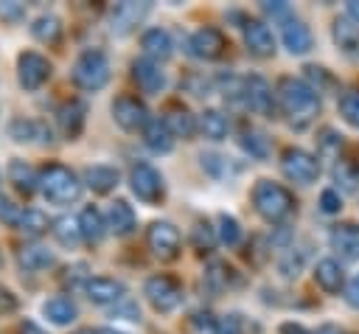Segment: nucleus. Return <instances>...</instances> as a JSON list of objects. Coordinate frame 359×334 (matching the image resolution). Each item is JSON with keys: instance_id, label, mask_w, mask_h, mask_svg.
<instances>
[{"instance_id": "obj_44", "label": "nucleus", "mask_w": 359, "mask_h": 334, "mask_svg": "<svg viewBox=\"0 0 359 334\" xmlns=\"http://www.w3.org/2000/svg\"><path fill=\"white\" fill-rule=\"evenodd\" d=\"M339 208H342V199H339V194L334 188L320 194V211L323 213H339Z\"/></svg>"}, {"instance_id": "obj_7", "label": "nucleus", "mask_w": 359, "mask_h": 334, "mask_svg": "<svg viewBox=\"0 0 359 334\" xmlns=\"http://www.w3.org/2000/svg\"><path fill=\"white\" fill-rule=\"evenodd\" d=\"M143 295H146V300L157 312H174L182 303V286L171 275H151V278H146Z\"/></svg>"}, {"instance_id": "obj_40", "label": "nucleus", "mask_w": 359, "mask_h": 334, "mask_svg": "<svg viewBox=\"0 0 359 334\" xmlns=\"http://www.w3.org/2000/svg\"><path fill=\"white\" fill-rule=\"evenodd\" d=\"M230 267L227 264H222V261H213L210 267H208V272H205V278H208V283H210V289L213 292H219V289H224L227 286V281H230Z\"/></svg>"}, {"instance_id": "obj_35", "label": "nucleus", "mask_w": 359, "mask_h": 334, "mask_svg": "<svg viewBox=\"0 0 359 334\" xmlns=\"http://www.w3.org/2000/svg\"><path fill=\"white\" fill-rule=\"evenodd\" d=\"M241 149L250 154V157H255V160H264L266 154H269V138L261 132V129H244L241 132Z\"/></svg>"}, {"instance_id": "obj_20", "label": "nucleus", "mask_w": 359, "mask_h": 334, "mask_svg": "<svg viewBox=\"0 0 359 334\" xmlns=\"http://www.w3.org/2000/svg\"><path fill=\"white\" fill-rule=\"evenodd\" d=\"M84 112H87V107H84L81 101H67V104L59 107L56 121H59V129H62V135H65L67 140H76V138L81 135Z\"/></svg>"}, {"instance_id": "obj_13", "label": "nucleus", "mask_w": 359, "mask_h": 334, "mask_svg": "<svg viewBox=\"0 0 359 334\" xmlns=\"http://www.w3.org/2000/svg\"><path fill=\"white\" fill-rule=\"evenodd\" d=\"M149 8H151V3H135V0L118 3L109 14V31L112 34H129L149 14Z\"/></svg>"}, {"instance_id": "obj_14", "label": "nucleus", "mask_w": 359, "mask_h": 334, "mask_svg": "<svg viewBox=\"0 0 359 334\" xmlns=\"http://www.w3.org/2000/svg\"><path fill=\"white\" fill-rule=\"evenodd\" d=\"M132 76H135V81H137V87L143 93L154 95V93H160L165 87V70L160 67V62H154L149 56H140V59L132 62Z\"/></svg>"}, {"instance_id": "obj_50", "label": "nucleus", "mask_w": 359, "mask_h": 334, "mask_svg": "<svg viewBox=\"0 0 359 334\" xmlns=\"http://www.w3.org/2000/svg\"><path fill=\"white\" fill-rule=\"evenodd\" d=\"M280 334H317V331H306V328L297 326V323H283V326H280Z\"/></svg>"}, {"instance_id": "obj_26", "label": "nucleus", "mask_w": 359, "mask_h": 334, "mask_svg": "<svg viewBox=\"0 0 359 334\" xmlns=\"http://www.w3.org/2000/svg\"><path fill=\"white\" fill-rule=\"evenodd\" d=\"M118 180H121V174H118L115 166H90L84 171V182L95 194H109L118 185Z\"/></svg>"}, {"instance_id": "obj_41", "label": "nucleus", "mask_w": 359, "mask_h": 334, "mask_svg": "<svg viewBox=\"0 0 359 334\" xmlns=\"http://www.w3.org/2000/svg\"><path fill=\"white\" fill-rule=\"evenodd\" d=\"M22 213H25V208H22V205L11 202L8 196H0V222H3V225L17 227V225H20V219H22Z\"/></svg>"}, {"instance_id": "obj_8", "label": "nucleus", "mask_w": 359, "mask_h": 334, "mask_svg": "<svg viewBox=\"0 0 359 334\" xmlns=\"http://www.w3.org/2000/svg\"><path fill=\"white\" fill-rule=\"evenodd\" d=\"M17 76L25 90H39L50 79V62L36 51H22L17 56Z\"/></svg>"}, {"instance_id": "obj_37", "label": "nucleus", "mask_w": 359, "mask_h": 334, "mask_svg": "<svg viewBox=\"0 0 359 334\" xmlns=\"http://www.w3.org/2000/svg\"><path fill=\"white\" fill-rule=\"evenodd\" d=\"M339 115L345 123L359 129V90H348L339 95Z\"/></svg>"}, {"instance_id": "obj_31", "label": "nucleus", "mask_w": 359, "mask_h": 334, "mask_svg": "<svg viewBox=\"0 0 359 334\" xmlns=\"http://www.w3.org/2000/svg\"><path fill=\"white\" fill-rule=\"evenodd\" d=\"M11 138L20 140V143H28L34 138L39 140H50V129L39 121H25V118H14L11 121Z\"/></svg>"}, {"instance_id": "obj_34", "label": "nucleus", "mask_w": 359, "mask_h": 334, "mask_svg": "<svg viewBox=\"0 0 359 334\" xmlns=\"http://www.w3.org/2000/svg\"><path fill=\"white\" fill-rule=\"evenodd\" d=\"M50 230L62 247H76L81 241V227H79V219H73V216H59Z\"/></svg>"}, {"instance_id": "obj_17", "label": "nucleus", "mask_w": 359, "mask_h": 334, "mask_svg": "<svg viewBox=\"0 0 359 334\" xmlns=\"http://www.w3.org/2000/svg\"><path fill=\"white\" fill-rule=\"evenodd\" d=\"M84 292H87V298H90L93 303L107 306V303H121L126 286H123L121 281H115V278L98 275V278H90V281L84 283Z\"/></svg>"}, {"instance_id": "obj_1", "label": "nucleus", "mask_w": 359, "mask_h": 334, "mask_svg": "<svg viewBox=\"0 0 359 334\" xmlns=\"http://www.w3.org/2000/svg\"><path fill=\"white\" fill-rule=\"evenodd\" d=\"M275 95H278L280 109H283L292 121H297V123L311 121V118L317 115V109H320V95H317V90H314L311 84L294 79V76H283V79L278 81V93H275Z\"/></svg>"}, {"instance_id": "obj_27", "label": "nucleus", "mask_w": 359, "mask_h": 334, "mask_svg": "<svg viewBox=\"0 0 359 334\" xmlns=\"http://www.w3.org/2000/svg\"><path fill=\"white\" fill-rule=\"evenodd\" d=\"M79 227H81V239L95 244L104 239V230H107V222L101 216V211L95 205H87L81 213H79Z\"/></svg>"}, {"instance_id": "obj_51", "label": "nucleus", "mask_w": 359, "mask_h": 334, "mask_svg": "<svg viewBox=\"0 0 359 334\" xmlns=\"http://www.w3.org/2000/svg\"><path fill=\"white\" fill-rule=\"evenodd\" d=\"M20 334H45V331H42L36 323H31V320H22V323H20Z\"/></svg>"}, {"instance_id": "obj_2", "label": "nucleus", "mask_w": 359, "mask_h": 334, "mask_svg": "<svg viewBox=\"0 0 359 334\" xmlns=\"http://www.w3.org/2000/svg\"><path fill=\"white\" fill-rule=\"evenodd\" d=\"M39 191L53 205H70L81 196V180L62 163H48L39 171Z\"/></svg>"}, {"instance_id": "obj_56", "label": "nucleus", "mask_w": 359, "mask_h": 334, "mask_svg": "<svg viewBox=\"0 0 359 334\" xmlns=\"http://www.w3.org/2000/svg\"><path fill=\"white\" fill-rule=\"evenodd\" d=\"M73 334H95V331H90V328H79V331H73Z\"/></svg>"}, {"instance_id": "obj_5", "label": "nucleus", "mask_w": 359, "mask_h": 334, "mask_svg": "<svg viewBox=\"0 0 359 334\" xmlns=\"http://www.w3.org/2000/svg\"><path fill=\"white\" fill-rule=\"evenodd\" d=\"M129 185H132V194L146 205H157L165 194L163 174L151 163H135L129 171Z\"/></svg>"}, {"instance_id": "obj_38", "label": "nucleus", "mask_w": 359, "mask_h": 334, "mask_svg": "<svg viewBox=\"0 0 359 334\" xmlns=\"http://www.w3.org/2000/svg\"><path fill=\"white\" fill-rule=\"evenodd\" d=\"M219 241L227 244V247H236V244L241 241V227H238V222H236L233 216H227V213L219 216Z\"/></svg>"}, {"instance_id": "obj_45", "label": "nucleus", "mask_w": 359, "mask_h": 334, "mask_svg": "<svg viewBox=\"0 0 359 334\" xmlns=\"http://www.w3.org/2000/svg\"><path fill=\"white\" fill-rule=\"evenodd\" d=\"M216 334H241V314H224V317H219Z\"/></svg>"}, {"instance_id": "obj_49", "label": "nucleus", "mask_w": 359, "mask_h": 334, "mask_svg": "<svg viewBox=\"0 0 359 334\" xmlns=\"http://www.w3.org/2000/svg\"><path fill=\"white\" fill-rule=\"evenodd\" d=\"M345 300H348V306L359 309V275L345 286Z\"/></svg>"}, {"instance_id": "obj_32", "label": "nucleus", "mask_w": 359, "mask_h": 334, "mask_svg": "<svg viewBox=\"0 0 359 334\" xmlns=\"http://www.w3.org/2000/svg\"><path fill=\"white\" fill-rule=\"evenodd\" d=\"M334 42L342 48V51H356L359 48V22L351 20L348 14L339 17L334 22Z\"/></svg>"}, {"instance_id": "obj_53", "label": "nucleus", "mask_w": 359, "mask_h": 334, "mask_svg": "<svg viewBox=\"0 0 359 334\" xmlns=\"http://www.w3.org/2000/svg\"><path fill=\"white\" fill-rule=\"evenodd\" d=\"M345 14L359 22V0H348V3H345Z\"/></svg>"}, {"instance_id": "obj_18", "label": "nucleus", "mask_w": 359, "mask_h": 334, "mask_svg": "<svg viewBox=\"0 0 359 334\" xmlns=\"http://www.w3.org/2000/svg\"><path fill=\"white\" fill-rule=\"evenodd\" d=\"M280 39H283V48H286L289 53H294V56L309 53L311 45H314V36H311L309 25L300 22V20H294V17L283 22V28H280Z\"/></svg>"}, {"instance_id": "obj_48", "label": "nucleus", "mask_w": 359, "mask_h": 334, "mask_svg": "<svg viewBox=\"0 0 359 334\" xmlns=\"http://www.w3.org/2000/svg\"><path fill=\"white\" fill-rule=\"evenodd\" d=\"M14 309H17V298H14L8 289L0 286V314H8V312H14Z\"/></svg>"}, {"instance_id": "obj_30", "label": "nucleus", "mask_w": 359, "mask_h": 334, "mask_svg": "<svg viewBox=\"0 0 359 334\" xmlns=\"http://www.w3.org/2000/svg\"><path fill=\"white\" fill-rule=\"evenodd\" d=\"M20 267L22 269H28V272H42V269H48V267H53V253L48 250V247H39V244H31V247H22L20 250Z\"/></svg>"}, {"instance_id": "obj_12", "label": "nucleus", "mask_w": 359, "mask_h": 334, "mask_svg": "<svg viewBox=\"0 0 359 334\" xmlns=\"http://www.w3.org/2000/svg\"><path fill=\"white\" fill-rule=\"evenodd\" d=\"M188 53L196 56V59H219L224 53V34L219 28H199L191 34L188 39Z\"/></svg>"}, {"instance_id": "obj_15", "label": "nucleus", "mask_w": 359, "mask_h": 334, "mask_svg": "<svg viewBox=\"0 0 359 334\" xmlns=\"http://www.w3.org/2000/svg\"><path fill=\"white\" fill-rule=\"evenodd\" d=\"M244 45L252 56H261V59L275 53V36L266 28V22H261V20H247L244 22Z\"/></svg>"}, {"instance_id": "obj_22", "label": "nucleus", "mask_w": 359, "mask_h": 334, "mask_svg": "<svg viewBox=\"0 0 359 334\" xmlns=\"http://www.w3.org/2000/svg\"><path fill=\"white\" fill-rule=\"evenodd\" d=\"M314 281H317V286H320L323 292L337 295V292L345 286V272H342V267H339L334 258H323V261H317V267H314Z\"/></svg>"}, {"instance_id": "obj_23", "label": "nucleus", "mask_w": 359, "mask_h": 334, "mask_svg": "<svg viewBox=\"0 0 359 334\" xmlns=\"http://www.w3.org/2000/svg\"><path fill=\"white\" fill-rule=\"evenodd\" d=\"M140 45H143V53L154 62L160 59H168L171 51H174V42H171V34L165 28H149L143 36H140Z\"/></svg>"}, {"instance_id": "obj_6", "label": "nucleus", "mask_w": 359, "mask_h": 334, "mask_svg": "<svg viewBox=\"0 0 359 334\" xmlns=\"http://www.w3.org/2000/svg\"><path fill=\"white\" fill-rule=\"evenodd\" d=\"M280 168L297 185H311L320 177V160L306 149H286L280 154Z\"/></svg>"}, {"instance_id": "obj_9", "label": "nucleus", "mask_w": 359, "mask_h": 334, "mask_svg": "<svg viewBox=\"0 0 359 334\" xmlns=\"http://www.w3.org/2000/svg\"><path fill=\"white\" fill-rule=\"evenodd\" d=\"M112 118H115V123H118L121 129H126V132L146 129V123L151 121L146 104H143L140 98H135V95H121V98H115V101H112Z\"/></svg>"}, {"instance_id": "obj_24", "label": "nucleus", "mask_w": 359, "mask_h": 334, "mask_svg": "<svg viewBox=\"0 0 359 334\" xmlns=\"http://www.w3.org/2000/svg\"><path fill=\"white\" fill-rule=\"evenodd\" d=\"M8 180H11L14 188H17L20 194H25V196H31V194L39 188V171H36L34 166H28L25 160H20V157H14V160L8 163Z\"/></svg>"}, {"instance_id": "obj_4", "label": "nucleus", "mask_w": 359, "mask_h": 334, "mask_svg": "<svg viewBox=\"0 0 359 334\" xmlns=\"http://www.w3.org/2000/svg\"><path fill=\"white\" fill-rule=\"evenodd\" d=\"M73 81H76V87H81L87 93L101 90L109 81V59H107V53L98 51V48L81 51L76 65H73Z\"/></svg>"}, {"instance_id": "obj_11", "label": "nucleus", "mask_w": 359, "mask_h": 334, "mask_svg": "<svg viewBox=\"0 0 359 334\" xmlns=\"http://www.w3.org/2000/svg\"><path fill=\"white\" fill-rule=\"evenodd\" d=\"M241 101L258 112V115H269L272 112V87L264 76L252 73L247 79H241Z\"/></svg>"}, {"instance_id": "obj_21", "label": "nucleus", "mask_w": 359, "mask_h": 334, "mask_svg": "<svg viewBox=\"0 0 359 334\" xmlns=\"http://www.w3.org/2000/svg\"><path fill=\"white\" fill-rule=\"evenodd\" d=\"M143 143L154 152V154H168L174 146V135L168 129V123L163 118H151L143 129Z\"/></svg>"}, {"instance_id": "obj_33", "label": "nucleus", "mask_w": 359, "mask_h": 334, "mask_svg": "<svg viewBox=\"0 0 359 334\" xmlns=\"http://www.w3.org/2000/svg\"><path fill=\"white\" fill-rule=\"evenodd\" d=\"M31 34H34V39H39V42H45V45H56V42L62 39V22H59L53 14H42V17L34 20Z\"/></svg>"}, {"instance_id": "obj_46", "label": "nucleus", "mask_w": 359, "mask_h": 334, "mask_svg": "<svg viewBox=\"0 0 359 334\" xmlns=\"http://www.w3.org/2000/svg\"><path fill=\"white\" fill-rule=\"evenodd\" d=\"M334 177H337V182H342L345 188H353V185H356V180H359V174H356V171H351L345 163H339V166L334 168Z\"/></svg>"}, {"instance_id": "obj_39", "label": "nucleus", "mask_w": 359, "mask_h": 334, "mask_svg": "<svg viewBox=\"0 0 359 334\" xmlns=\"http://www.w3.org/2000/svg\"><path fill=\"white\" fill-rule=\"evenodd\" d=\"M191 241H194V247H196L199 253H208V250H213V244H216V233H213V227H210L208 222H199V225L194 227V233H191Z\"/></svg>"}, {"instance_id": "obj_3", "label": "nucleus", "mask_w": 359, "mask_h": 334, "mask_svg": "<svg viewBox=\"0 0 359 334\" xmlns=\"http://www.w3.org/2000/svg\"><path fill=\"white\" fill-rule=\"evenodd\" d=\"M252 205L266 222H283L294 211V196L289 188L272 180H258L252 188Z\"/></svg>"}, {"instance_id": "obj_55", "label": "nucleus", "mask_w": 359, "mask_h": 334, "mask_svg": "<svg viewBox=\"0 0 359 334\" xmlns=\"http://www.w3.org/2000/svg\"><path fill=\"white\" fill-rule=\"evenodd\" d=\"M95 334H123V331H115V328H109V326H104V328H98Z\"/></svg>"}, {"instance_id": "obj_28", "label": "nucleus", "mask_w": 359, "mask_h": 334, "mask_svg": "<svg viewBox=\"0 0 359 334\" xmlns=\"http://www.w3.org/2000/svg\"><path fill=\"white\" fill-rule=\"evenodd\" d=\"M163 121L168 123L174 138H191L196 132V118L185 109V107H168V112L163 115Z\"/></svg>"}, {"instance_id": "obj_29", "label": "nucleus", "mask_w": 359, "mask_h": 334, "mask_svg": "<svg viewBox=\"0 0 359 334\" xmlns=\"http://www.w3.org/2000/svg\"><path fill=\"white\" fill-rule=\"evenodd\" d=\"M227 129H230V121L224 112L219 109H205L199 115V132L208 138V140H224L227 138Z\"/></svg>"}, {"instance_id": "obj_36", "label": "nucleus", "mask_w": 359, "mask_h": 334, "mask_svg": "<svg viewBox=\"0 0 359 334\" xmlns=\"http://www.w3.org/2000/svg\"><path fill=\"white\" fill-rule=\"evenodd\" d=\"M17 230L25 233V236H39V233L48 230V216H45L42 211H36V208H25V213H22V219H20V225H17Z\"/></svg>"}, {"instance_id": "obj_16", "label": "nucleus", "mask_w": 359, "mask_h": 334, "mask_svg": "<svg viewBox=\"0 0 359 334\" xmlns=\"http://www.w3.org/2000/svg\"><path fill=\"white\" fill-rule=\"evenodd\" d=\"M331 250L339 253V258L345 261H359V225L348 222V225H337L328 233Z\"/></svg>"}, {"instance_id": "obj_19", "label": "nucleus", "mask_w": 359, "mask_h": 334, "mask_svg": "<svg viewBox=\"0 0 359 334\" xmlns=\"http://www.w3.org/2000/svg\"><path fill=\"white\" fill-rule=\"evenodd\" d=\"M137 225V216H135V208L126 202V199H115L107 211V227L115 233V236H129Z\"/></svg>"}, {"instance_id": "obj_57", "label": "nucleus", "mask_w": 359, "mask_h": 334, "mask_svg": "<svg viewBox=\"0 0 359 334\" xmlns=\"http://www.w3.org/2000/svg\"><path fill=\"white\" fill-rule=\"evenodd\" d=\"M0 264H3V255H0Z\"/></svg>"}, {"instance_id": "obj_10", "label": "nucleus", "mask_w": 359, "mask_h": 334, "mask_svg": "<svg viewBox=\"0 0 359 334\" xmlns=\"http://www.w3.org/2000/svg\"><path fill=\"white\" fill-rule=\"evenodd\" d=\"M146 241H149V250L163 261H171L180 255V230L171 222H151Z\"/></svg>"}, {"instance_id": "obj_43", "label": "nucleus", "mask_w": 359, "mask_h": 334, "mask_svg": "<svg viewBox=\"0 0 359 334\" xmlns=\"http://www.w3.org/2000/svg\"><path fill=\"white\" fill-rule=\"evenodd\" d=\"M65 272H67V275H62V283L70 286V289H73L76 283H81V281H84V283L90 281V278H87V264H73V267H67Z\"/></svg>"}, {"instance_id": "obj_58", "label": "nucleus", "mask_w": 359, "mask_h": 334, "mask_svg": "<svg viewBox=\"0 0 359 334\" xmlns=\"http://www.w3.org/2000/svg\"><path fill=\"white\" fill-rule=\"evenodd\" d=\"M0 180H3V177H0Z\"/></svg>"}, {"instance_id": "obj_47", "label": "nucleus", "mask_w": 359, "mask_h": 334, "mask_svg": "<svg viewBox=\"0 0 359 334\" xmlns=\"http://www.w3.org/2000/svg\"><path fill=\"white\" fill-rule=\"evenodd\" d=\"M115 314H121L123 320H140V309H137V303H132V300H126V298H123L121 306H115Z\"/></svg>"}, {"instance_id": "obj_54", "label": "nucleus", "mask_w": 359, "mask_h": 334, "mask_svg": "<svg viewBox=\"0 0 359 334\" xmlns=\"http://www.w3.org/2000/svg\"><path fill=\"white\" fill-rule=\"evenodd\" d=\"M317 334H342L337 326H323V328H317Z\"/></svg>"}, {"instance_id": "obj_25", "label": "nucleus", "mask_w": 359, "mask_h": 334, "mask_svg": "<svg viewBox=\"0 0 359 334\" xmlns=\"http://www.w3.org/2000/svg\"><path fill=\"white\" fill-rule=\"evenodd\" d=\"M42 314H45L53 326H67V323L76 320L79 309H76V303H73L67 295H53V298H48V300L42 303Z\"/></svg>"}, {"instance_id": "obj_52", "label": "nucleus", "mask_w": 359, "mask_h": 334, "mask_svg": "<svg viewBox=\"0 0 359 334\" xmlns=\"http://www.w3.org/2000/svg\"><path fill=\"white\" fill-rule=\"evenodd\" d=\"M264 11H269V14H286L289 6L286 3H264Z\"/></svg>"}, {"instance_id": "obj_42", "label": "nucleus", "mask_w": 359, "mask_h": 334, "mask_svg": "<svg viewBox=\"0 0 359 334\" xmlns=\"http://www.w3.org/2000/svg\"><path fill=\"white\" fill-rule=\"evenodd\" d=\"M25 17V6L17 0H3L0 3V20L3 22H20Z\"/></svg>"}]
</instances>
